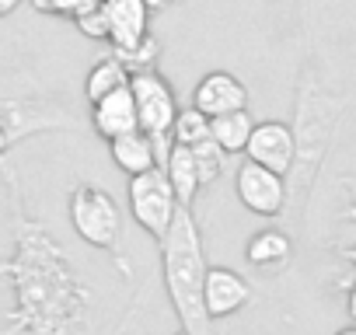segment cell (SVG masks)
Listing matches in <instances>:
<instances>
[{
    "mask_svg": "<svg viewBox=\"0 0 356 335\" xmlns=\"http://www.w3.org/2000/svg\"><path fill=\"white\" fill-rule=\"evenodd\" d=\"M15 290V325L25 335H91L95 293L67 248L35 220H18L15 255L0 265Z\"/></svg>",
    "mask_w": 356,
    "mask_h": 335,
    "instance_id": "1",
    "label": "cell"
},
{
    "mask_svg": "<svg viewBox=\"0 0 356 335\" xmlns=\"http://www.w3.org/2000/svg\"><path fill=\"white\" fill-rule=\"evenodd\" d=\"M161 245V279L168 304L189 335H213V318L203 304V279H207V248L203 231L193 206H178L175 220L168 224Z\"/></svg>",
    "mask_w": 356,
    "mask_h": 335,
    "instance_id": "2",
    "label": "cell"
},
{
    "mask_svg": "<svg viewBox=\"0 0 356 335\" xmlns=\"http://www.w3.org/2000/svg\"><path fill=\"white\" fill-rule=\"evenodd\" d=\"M67 213H70L74 234L84 245H91L98 252H108V255H119V245H122V210H119V203L105 189L77 186L70 193Z\"/></svg>",
    "mask_w": 356,
    "mask_h": 335,
    "instance_id": "3",
    "label": "cell"
},
{
    "mask_svg": "<svg viewBox=\"0 0 356 335\" xmlns=\"http://www.w3.org/2000/svg\"><path fill=\"white\" fill-rule=\"evenodd\" d=\"M129 213L133 220L154 238L161 241L168 224L175 220V210H178V199L168 186V175H164V168H150V172H140V175H129Z\"/></svg>",
    "mask_w": 356,
    "mask_h": 335,
    "instance_id": "4",
    "label": "cell"
},
{
    "mask_svg": "<svg viewBox=\"0 0 356 335\" xmlns=\"http://www.w3.org/2000/svg\"><path fill=\"white\" fill-rule=\"evenodd\" d=\"M126 88L133 95L140 129L147 136H154V140L168 136L171 133V122H175V112H178V98H175L168 77L157 74V70H133Z\"/></svg>",
    "mask_w": 356,
    "mask_h": 335,
    "instance_id": "5",
    "label": "cell"
},
{
    "mask_svg": "<svg viewBox=\"0 0 356 335\" xmlns=\"http://www.w3.org/2000/svg\"><path fill=\"white\" fill-rule=\"evenodd\" d=\"M234 193L241 199V206L255 217H280L290 203L286 196V175L262 168L255 161H245L234 175Z\"/></svg>",
    "mask_w": 356,
    "mask_h": 335,
    "instance_id": "6",
    "label": "cell"
},
{
    "mask_svg": "<svg viewBox=\"0 0 356 335\" xmlns=\"http://www.w3.org/2000/svg\"><path fill=\"white\" fill-rule=\"evenodd\" d=\"M245 154L248 161L262 164V168H273V172L286 175L293 168V157H297V140H293V129L286 122H255L252 126V136L245 143Z\"/></svg>",
    "mask_w": 356,
    "mask_h": 335,
    "instance_id": "7",
    "label": "cell"
},
{
    "mask_svg": "<svg viewBox=\"0 0 356 335\" xmlns=\"http://www.w3.org/2000/svg\"><path fill=\"white\" fill-rule=\"evenodd\" d=\"M252 300V286L241 272L224 269V265H207V279H203V304L207 314L217 318H231L238 314L245 304Z\"/></svg>",
    "mask_w": 356,
    "mask_h": 335,
    "instance_id": "8",
    "label": "cell"
},
{
    "mask_svg": "<svg viewBox=\"0 0 356 335\" xmlns=\"http://www.w3.org/2000/svg\"><path fill=\"white\" fill-rule=\"evenodd\" d=\"M102 11L108 25V49H129L150 32L147 0H102Z\"/></svg>",
    "mask_w": 356,
    "mask_h": 335,
    "instance_id": "9",
    "label": "cell"
},
{
    "mask_svg": "<svg viewBox=\"0 0 356 335\" xmlns=\"http://www.w3.org/2000/svg\"><path fill=\"white\" fill-rule=\"evenodd\" d=\"M193 105L200 112H207L210 119L224 115V112H234V108H248V88L234 74L213 70V74L200 77V84L193 91Z\"/></svg>",
    "mask_w": 356,
    "mask_h": 335,
    "instance_id": "10",
    "label": "cell"
},
{
    "mask_svg": "<svg viewBox=\"0 0 356 335\" xmlns=\"http://www.w3.org/2000/svg\"><path fill=\"white\" fill-rule=\"evenodd\" d=\"M91 126H95V133H98L105 143L115 140V136H122V133L140 129V122H136V105H133L129 88H119V91H112V95L91 101Z\"/></svg>",
    "mask_w": 356,
    "mask_h": 335,
    "instance_id": "11",
    "label": "cell"
},
{
    "mask_svg": "<svg viewBox=\"0 0 356 335\" xmlns=\"http://www.w3.org/2000/svg\"><path fill=\"white\" fill-rule=\"evenodd\" d=\"M108 154L115 161L119 172L126 175H140V172H150V168H157L164 157L157 150V140L147 136L143 129H133V133H122L115 140H108Z\"/></svg>",
    "mask_w": 356,
    "mask_h": 335,
    "instance_id": "12",
    "label": "cell"
},
{
    "mask_svg": "<svg viewBox=\"0 0 356 335\" xmlns=\"http://www.w3.org/2000/svg\"><path fill=\"white\" fill-rule=\"evenodd\" d=\"M164 175H168V186L178 199V206H196V196H200V168H196V157H193V147H182V143H171L164 161Z\"/></svg>",
    "mask_w": 356,
    "mask_h": 335,
    "instance_id": "13",
    "label": "cell"
},
{
    "mask_svg": "<svg viewBox=\"0 0 356 335\" xmlns=\"http://www.w3.org/2000/svg\"><path fill=\"white\" fill-rule=\"evenodd\" d=\"M290 255H293V241H290V234H283L276 227H266V231L252 234L248 245H245V259L255 269H266V272L283 269L290 262Z\"/></svg>",
    "mask_w": 356,
    "mask_h": 335,
    "instance_id": "14",
    "label": "cell"
},
{
    "mask_svg": "<svg viewBox=\"0 0 356 335\" xmlns=\"http://www.w3.org/2000/svg\"><path fill=\"white\" fill-rule=\"evenodd\" d=\"M252 112L248 108H234V112H224V115H213L210 119V136L220 143L224 154H245V143L252 136Z\"/></svg>",
    "mask_w": 356,
    "mask_h": 335,
    "instance_id": "15",
    "label": "cell"
},
{
    "mask_svg": "<svg viewBox=\"0 0 356 335\" xmlns=\"http://www.w3.org/2000/svg\"><path fill=\"white\" fill-rule=\"evenodd\" d=\"M126 84H129V70L108 53L105 60H98V63L88 70V77H84V98H88V101H98V98H105V95L126 88Z\"/></svg>",
    "mask_w": 356,
    "mask_h": 335,
    "instance_id": "16",
    "label": "cell"
},
{
    "mask_svg": "<svg viewBox=\"0 0 356 335\" xmlns=\"http://www.w3.org/2000/svg\"><path fill=\"white\" fill-rule=\"evenodd\" d=\"M171 143H182V147H196L210 136V115L200 112L196 105L189 108H178L175 112V122H171Z\"/></svg>",
    "mask_w": 356,
    "mask_h": 335,
    "instance_id": "17",
    "label": "cell"
},
{
    "mask_svg": "<svg viewBox=\"0 0 356 335\" xmlns=\"http://www.w3.org/2000/svg\"><path fill=\"white\" fill-rule=\"evenodd\" d=\"M193 157H196V168H200V186H203V189L213 186V182L224 175L227 154L220 150V143H217L213 136H207L203 143H196V147H193Z\"/></svg>",
    "mask_w": 356,
    "mask_h": 335,
    "instance_id": "18",
    "label": "cell"
},
{
    "mask_svg": "<svg viewBox=\"0 0 356 335\" xmlns=\"http://www.w3.org/2000/svg\"><path fill=\"white\" fill-rule=\"evenodd\" d=\"M129 74L133 70H154V63H157V53H161V46H157V39L147 32L136 46H129V49H108Z\"/></svg>",
    "mask_w": 356,
    "mask_h": 335,
    "instance_id": "19",
    "label": "cell"
},
{
    "mask_svg": "<svg viewBox=\"0 0 356 335\" xmlns=\"http://www.w3.org/2000/svg\"><path fill=\"white\" fill-rule=\"evenodd\" d=\"M88 39H98V42H108V25H105V11H102V0L95 8H84L81 15H74L70 18Z\"/></svg>",
    "mask_w": 356,
    "mask_h": 335,
    "instance_id": "20",
    "label": "cell"
},
{
    "mask_svg": "<svg viewBox=\"0 0 356 335\" xmlns=\"http://www.w3.org/2000/svg\"><path fill=\"white\" fill-rule=\"evenodd\" d=\"M95 4H98V0H39L42 11H53V15H63V18H74L84 8H95Z\"/></svg>",
    "mask_w": 356,
    "mask_h": 335,
    "instance_id": "21",
    "label": "cell"
},
{
    "mask_svg": "<svg viewBox=\"0 0 356 335\" xmlns=\"http://www.w3.org/2000/svg\"><path fill=\"white\" fill-rule=\"evenodd\" d=\"M8 147H11V136H8V129H4V122H0V161H4V154H8Z\"/></svg>",
    "mask_w": 356,
    "mask_h": 335,
    "instance_id": "22",
    "label": "cell"
},
{
    "mask_svg": "<svg viewBox=\"0 0 356 335\" xmlns=\"http://www.w3.org/2000/svg\"><path fill=\"white\" fill-rule=\"evenodd\" d=\"M346 307H349V318L356 321V283L349 286V297H346Z\"/></svg>",
    "mask_w": 356,
    "mask_h": 335,
    "instance_id": "23",
    "label": "cell"
},
{
    "mask_svg": "<svg viewBox=\"0 0 356 335\" xmlns=\"http://www.w3.org/2000/svg\"><path fill=\"white\" fill-rule=\"evenodd\" d=\"M18 4H22V0H0V18H4V15H11Z\"/></svg>",
    "mask_w": 356,
    "mask_h": 335,
    "instance_id": "24",
    "label": "cell"
},
{
    "mask_svg": "<svg viewBox=\"0 0 356 335\" xmlns=\"http://www.w3.org/2000/svg\"><path fill=\"white\" fill-rule=\"evenodd\" d=\"M335 335H356V325H349V328H339Z\"/></svg>",
    "mask_w": 356,
    "mask_h": 335,
    "instance_id": "25",
    "label": "cell"
},
{
    "mask_svg": "<svg viewBox=\"0 0 356 335\" xmlns=\"http://www.w3.org/2000/svg\"><path fill=\"white\" fill-rule=\"evenodd\" d=\"M349 262H353V265H356V245H353V248H349Z\"/></svg>",
    "mask_w": 356,
    "mask_h": 335,
    "instance_id": "26",
    "label": "cell"
},
{
    "mask_svg": "<svg viewBox=\"0 0 356 335\" xmlns=\"http://www.w3.org/2000/svg\"><path fill=\"white\" fill-rule=\"evenodd\" d=\"M147 4H150V8H157V4H164V0H147Z\"/></svg>",
    "mask_w": 356,
    "mask_h": 335,
    "instance_id": "27",
    "label": "cell"
},
{
    "mask_svg": "<svg viewBox=\"0 0 356 335\" xmlns=\"http://www.w3.org/2000/svg\"><path fill=\"white\" fill-rule=\"evenodd\" d=\"M175 335H189V332H186V328H178V332H175Z\"/></svg>",
    "mask_w": 356,
    "mask_h": 335,
    "instance_id": "28",
    "label": "cell"
}]
</instances>
